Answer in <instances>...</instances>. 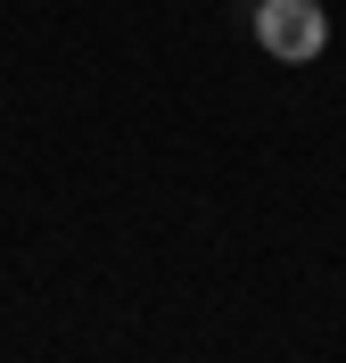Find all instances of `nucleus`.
<instances>
[{
	"label": "nucleus",
	"instance_id": "nucleus-1",
	"mask_svg": "<svg viewBox=\"0 0 346 363\" xmlns=\"http://www.w3.org/2000/svg\"><path fill=\"white\" fill-rule=\"evenodd\" d=\"M255 42H264V58H280V67H305V58H322L330 50V17L322 0H255Z\"/></svg>",
	"mask_w": 346,
	"mask_h": 363
}]
</instances>
